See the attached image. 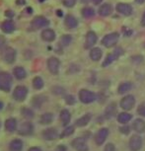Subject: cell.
Instances as JSON below:
<instances>
[{"label":"cell","mask_w":145,"mask_h":151,"mask_svg":"<svg viewBox=\"0 0 145 151\" xmlns=\"http://www.w3.org/2000/svg\"><path fill=\"white\" fill-rule=\"evenodd\" d=\"M71 115L67 110H62L60 113V121L63 125H67L70 122Z\"/></svg>","instance_id":"obj_27"},{"label":"cell","mask_w":145,"mask_h":151,"mask_svg":"<svg viewBox=\"0 0 145 151\" xmlns=\"http://www.w3.org/2000/svg\"><path fill=\"white\" fill-rule=\"evenodd\" d=\"M32 25L35 28H37V29H39V28L48 26V25H50V21L42 16H38V17H36V18H34V20L32 21Z\"/></svg>","instance_id":"obj_13"},{"label":"cell","mask_w":145,"mask_h":151,"mask_svg":"<svg viewBox=\"0 0 145 151\" xmlns=\"http://www.w3.org/2000/svg\"><path fill=\"white\" fill-rule=\"evenodd\" d=\"M82 15H83L85 18H91V17H93L95 15V11H94L93 8H84L83 10H82Z\"/></svg>","instance_id":"obj_33"},{"label":"cell","mask_w":145,"mask_h":151,"mask_svg":"<svg viewBox=\"0 0 145 151\" xmlns=\"http://www.w3.org/2000/svg\"><path fill=\"white\" fill-rule=\"evenodd\" d=\"M13 73H14V76L18 79V80H22V79H25L27 76V72L26 70L24 69L23 67L21 66H18V67H15L13 70Z\"/></svg>","instance_id":"obj_21"},{"label":"cell","mask_w":145,"mask_h":151,"mask_svg":"<svg viewBox=\"0 0 145 151\" xmlns=\"http://www.w3.org/2000/svg\"><path fill=\"white\" fill-rule=\"evenodd\" d=\"M64 23H65V25H66V27L69 28V29H74V28L77 27V25H78L77 20H76L74 17L71 16V15L66 16Z\"/></svg>","instance_id":"obj_23"},{"label":"cell","mask_w":145,"mask_h":151,"mask_svg":"<svg viewBox=\"0 0 145 151\" xmlns=\"http://www.w3.org/2000/svg\"><path fill=\"white\" fill-rule=\"evenodd\" d=\"M135 105V99L132 95H127L126 97H123L121 101V107L123 110H131Z\"/></svg>","instance_id":"obj_8"},{"label":"cell","mask_w":145,"mask_h":151,"mask_svg":"<svg viewBox=\"0 0 145 151\" xmlns=\"http://www.w3.org/2000/svg\"><path fill=\"white\" fill-rule=\"evenodd\" d=\"M132 127L133 129L135 130L136 132L138 133H142L145 132V122L142 121L141 119H137L133 122L132 124Z\"/></svg>","instance_id":"obj_18"},{"label":"cell","mask_w":145,"mask_h":151,"mask_svg":"<svg viewBox=\"0 0 145 151\" xmlns=\"http://www.w3.org/2000/svg\"><path fill=\"white\" fill-rule=\"evenodd\" d=\"M12 86V77L7 72H0V90L9 92Z\"/></svg>","instance_id":"obj_1"},{"label":"cell","mask_w":145,"mask_h":151,"mask_svg":"<svg viewBox=\"0 0 145 151\" xmlns=\"http://www.w3.org/2000/svg\"><path fill=\"white\" fill-rule=\"evenodd\" d=\"M113 11L112 5L110 4H103L99 9V14L101 16H109Z\"/></svg>","instance_id":"obj_26"},{"label":"cell","mask_w":145,"mask_h":151,"mask_svg":"<svg viewBox=\"0 0 145 151\" xmlns=\"http://www.w3.org/2000/svg\"><path fill=\"white\" fill-rule=\"evenodd\" d=\"M17 129V121L14 118H10L5 122V129L9 132H15Z\"/></svg>","instance_id":"obj_20"},{"label":"cell","mask_w":145,"mask_h":151,"mask_svg":"<svg viewBox=\"0 0 145 151\" xmlns=\"http://www.w3.org/2000/svg\"><path fill=\"white\" fill-rule=\"evenodd\" d=\"M53 121V115L52 113H45L41 116V124H50Z\"/></svg>","instance_id":"obj_28"},{"label":"cell","mask_w":145,"mask_h":151,"mask_svg":"<svg viewBox=\"0 0 145 151\" xmlns=\"http://www.w3.org/2000/svg\"><path fill=\"white\" fill-rule=\"evenodd\" d=\"M28 95V89L27 87L22 86V85H19L17 86L15 89H14L13 92V98L18 102H22L26 99V97Z\"/></svg>","instance_id":"obj_3"},{"label":"cell","mask_w":145,"mask_h":151,"mask_svg":"<svg viewBox=\"0 0 145 151\" xmlns=\"http://www.w3.org/2000/svg\"><path fill=\"white\" fill-rule=\"evenodd\" d=\"M132 116L130 114H127V113H121L118 116V122L119 124H127L130 119H131Z\"/></svg>","instance_id":"obj_29"},{"label":"cell","mask_w":145,"mask_h":151,"mask_svg":"<svg viewBox=\"0 0 145 151\" xmlns=\"http://www.w3.org/2000/svg\"><path fill=\"white\" fill-rule=\"evenodd\" d=\"M109 135V129H106V127H103L97 132L96 137H95V142L97 145H102L106 140V138Z\"/></svg>","instance_id":"obj_11"},{"label":"cell","mask_w":145,"mask_h":151,"mask_svg":"<svg viewBox=\"0 0 145 151\" xmlns=\"http://www.w3.org/2000/svg\"><path fill=\"white\" fill-rule=\"evenodd\" d=\"M26 2H25V0H17V4L19 5H24Z\"/></svg>","instance_id":"obj_44"},{"label":"cell","mask_w":145,"mask_h":151,"mask_svg":"<svg viewBox=\"0 0 145 151\" xmlns=\"http://www.w3.org/2000/svg\"><path fill=\"white\" fill-rule=\"evenodd\" d=\"M129 127L128 125H124V127H119V132H121V133H123V134H127V133L129 132Z\"/></svg>","instance_id":"obj_40"},{"label":"cell","mask_w":145,"mask_h":151,"mask_svg":"<svg viewBox=\"0 0 145 151\" xmlns=\"http://www.w3.org/2000/svg\"><path fill=\"white\" fill-rule=\"evenodd\" d=\"M116 10L118 13L123 14L124 16H129L132 13V7L131 5L126 4V3H118L116 5Z\"/></svg>","instance_id":"obj_15"},{"label":"cell","mask_w":145,"mask_h":151,"mask_svg":"<svg viewBox=\"0 0 145 151\" xmlns=\"http://www.w3.org/2000/svg\"><path fill=\"white\" fill-rule=\"evenodd\" d=\"M42 137L47 140H53V139L58 137V132L53 127H50V129H47L42 132Z\"/></svg>","instance_id":"obj_14"},{"label":"cell","mask_w":145,"mask_h":151,"mask_svg":"<svg viewBox=\"0 0 145 151\" xmlns=\"http://www.w3.org/2000/svg\"><path fill=\"white\" fill-rule=\"evenodd\" d=\"M92 1L94 2V3L95 4H100L102 1H103V0H92Z\"/></svg>","instance_id":"obj_46"},{"label":"cell","mask_w":145,"mask_h":151,"mask_svg":"<svg viewBox=\"0 0 145 151\" xmlns=\"http://www.w3.org/2000/svg\"><path fill=\"white\" fill-rule=\"evenodd\" d=\"M141 24L143 25V26H145V12L143 14V16H142V20H141Z\"/></svg>","instance_id":"obj_45"},{"label":"cell","mask_w":145,"mask_h":151,"mask_svg":"<svg viewBox=\"0 0 145 151\" xmlns=\"http://www.w3.org/2000/svg\"><path fill=\"white\" fill-rule=\"evenodd\" d=\"M45 85V82L42 80V77H39V76H37V77L34 78L33 80V86L35 88L36 90H41L42 87H44Z\"/></svg>","instance_id":"obj_32"},{"label":"cell","mask_w":145,"mask_h":151,"mask_svg":"<svg viewBox=\"0 0 145 151\" xmlns=\"http://www.w3.org/2000/svg\"><path fill=\"white\" fill-rule=\"evenodd\" d=\"M57 15L58 16H62V12H61V11H59V10L57 11Z\"/></svg>","instance_id":"obj_48"},{"label":"cell","mask_w":145,"mask_h":151,"mask_svg":"<svg viewBox=\"0 0 145 151\" xmlns=\"http://www.w3.org/2000/svg\"><path fill=\"white\" fill-rule=\"evenodd\" d=\"M56 150L57 151H66V147H65L64 145H58L57 148H56Z\"/></svg>","instance_id":"obj_42"},{"label":"cell","mask_w":145,"mask_h":151,"mask_svg":"<svg viewBox=\"0 0 145 151\" xmlns=\"http://www.w3.org/2000/svg\"><path fill=\"white\" fill-rule=\"evenodd\" d=\"M10 150L11 151H22L23 149V142L21 139H13L12 141L10 142Z\"/></svg>","instance_id":"obj_22"},{"label":"cell","mask_w":145,"mask_h":151,"mask_svg":"<svg viewBox=\"0 0 145 151\" xmlns=\"http://www.w3.org/2000/svg\"><path fill=\"white\" fill-rule=\"evenodd\" d=\"M72 42V37L69 36V35H64L61 37L60 39V42L62 45H64V47H66V45H68L70 44V42Z\"/></svg>","instance_id":"obj_36"},{"label":"cell","mask_w":145,"mask_h":151,"mask_svg":"<svg viewBox=\"0 0 145 151\" xmlns=\"http://www.w3.org/2000/svg\"><path fill=\"white\" fill-rule=\"evenodd\" d=\"M91 121V115L90 114H87V115H84L83 116H81L80 119H78L77 121L75 122V125H77L79 127H85V125L88 124V122Z\"/></svg>","instance_id":"obj_24"},{"label":"cell","mask_w":145,"mask_h":151,"mask_svg":"<svg viewBox=\"0 0 145 151\" xmlns=\"http://www.w3.org/2000/svg\"><path fill=\"white\" fill-rule=\"evenodd\" d=\"M76 0H62V3H63L66 7H72L75 5Z\"/></svg>","instance_id":"obj_39"},{"label":"cell","mask_w":145,"mask_h":151,"mask_svg":"<svg viewBox=\"0 0 145 151\" xmlns=\"http://www.w3.org/2000/svg\"><path fill=\"white\" fill-rule=\"evenodd\" d=\"M1 30L3 31V33H5V34H10L15 30V25H14V23L12 21L8 20V21H5L2 23Z\"/></svg>","instance_id":"obj_19"},{"label":"cell","mask_w":145,"mask_h":151,"mask_svg":"<svg viewBox=\"0 0 145 151\" xmlns=\"http://www.w3.org/2000/svg\"><path fill=\"white\" fill-rule=\"evenodd\" d=\"M142 146V139L139 135H132L129 139V148L131 151H138Z\"/></svg>","instance_id":"obj_10"},{"label":"cell","mask_w":145,"mask_h":151,"mask_svg":"<svg viewBox=\"0 0 145 151\" xmlns=\"http://www.w3.org/2000/svg\"><path fill=\"white\" fill-rule=\"evenodd\" d=\"M137 113L142 116H145V102H143L142 104L139 105L138 109H137Z\"/></svg>","instance_id":"obj_38"},{"label":"cell","mask_w":145,"mask_h":151,"mask_svg":"<svg viewBox=\"0 0 145 151\" xmlns=\"http://www.w3.org/2000/svg\"><path fill=\"white\" fill-rule=\"evenodd\" d=\"M42 39L45 42H52L55 39V33L52 29H45L42 32Z\"/></svg>","instance_id":"obj_17"},{"label":"cell","mask_w":145,"mask_h":151,"mask_svg":"<svg viewBox=\"0 0 145 151\" xmlns=\"http://www.w3.org/2000/svg\"><path fill=\"white\" fill-rule=\"evenodd\" d=\"M74 132V127L72 125H69V127H65V129L63 130V132L61 133V137H66V136H69L71 135L72 133Z\"/></svg>","instance_id":"obj_34"},{"label":"cell","mask_w":145,"mask_h":151,"mask_svg":"<svg viewBox=\"0 0 145 151\" xmlns=\"http://www.w3.org/2000/svg\"><path fill=\"white\" fill-rule=\"evenodd\" d=\"M22 115L25 116L26 119H32L34 116V112L32 110L28 109V108H23L22 111H21Z\"/></svg>","instance_id":"obj_35"},{"label":"cell","mask_w":145,"mask_h":151,"mask_svg":"<svg viewBox=\"0 0 145 151\" xmlns=\"http://www.w3.org/2000/svg\"><path fill=\"white\" fill-rule=\"evenodd\" d=\"M105 151H116V147L113 143H108L105 146Z\"/></svg>","instance_id":"obj_41"},{"label":"cell","mask_w":145,"mask_h":151,"mask_svg":"<svg viewBox=\"0 0 145 151\" xmlns=\"http://www.w3.org/2000/svg\"><path fill=\"white\" fill-rule=\"evenodd\" d=\"M28 151H42V149L39 147H36V146H34V147H31L29 150Z\"/></svg>","instance_id":"obj_43"},{"label":"cell","mask_w":145,"mask_h":151,"mask_svg":"<svg viewBox=\"0 0 145 151\" xmlns=\"http://www.w3.org/2000/svg\"><path fill=\"white\" fill-rule=\"evenodd\" d=\"M34 132V125L32 122H25L20 125V129H18V133L21 135H30Z\"/></svg>","instance_id":"obj_9"},{"label":"cell","mask_w":145,"mask_h":151,"mask_svg":"<svg viewBox=\"0 0 145 151\" xmlns=\"http://www.w3.org/2000/svg\"><path fill=\"white\" fill-rule=\"evenodd\" d=\"M27 10H28V12L29 13H32L33 11H32V8H27Z\"/></svg>","instance_id":"obj_49"},{"label":"cell","mask_w":145,"mask_h":151,"mask_svg":"<svg viewBox=\"0 0 145 151\" xmlns=\"http://www.w3.org/2000/svg\"><path fill=\"white\" fill-rule=\"evenodd\" d=\"M39 1H41V2H42V1H44V0H39Z\"/></svg>","instance_id":"obj_51"},{"label":"cell","mask_w":145,"mask_h":151,"mask_svg":"<svg viewBox=\"0 0 145 151\" xmlns=\"http://www.w3.org/2000/svg\"><path fill=\"white\" fill-rule=\"evenodd\" d=\"M132 88V84L130 82H124V83H121L118 86V93L119 94H124L126 92H128L129 90H131Z\"/></svg>","instance_id":"obj_30"},{"label":"cell","mask_w":145,"mask_h":151,"mask_svg":"<svg viewBox=\"0 0 145 151\" xmlns=\"http://www.w3.org/2000/svg\"><path fill=\"white\" fill-rule=\"evenodd\" d=\"M2 108H3V103L0 102V110H2Z\"/></svg>","instance_id":"obj_50"},{"label":"cell","mask_w":145,"mask_h":151,"mask_svg":"<svg viewBox=\"0 0 145 151\" xmlns=\"http://www.w3.org/2000/svg\"><path fill=\"white\" fill-rule=\"evenodd\" d=\"M65 102L67 105H74L75 104V98L72 95H67L65 97Z\"/></svg>","instance_id":"obj_37"},{"label":"cell","mask_w":145,"mask_h":151,"mask_svg":"<svg viewBox=\"0 0 145 151\" xmlns=\"http://www.w3.org/2000/svg\"><path fill=\"white\" fill-rule=\"evenodd\" d=\"M3 59L7 63H13L16 59V50L12 47H7L3 52Z\"/></svg>","instance_id":"obj_12"},{"label":"cell","mask_w":145,"mask_h":151,"mask_svg":"<svg viewBox=\"0 0 145 151\" xmlns=\"http://www.w3.org/2000/svg\"><path fill=\"white\" fill-rule=\"evenodd\" d=\"M96 94L93 93L92 91L86 90V89H82L79 92V99L82 103L84 104H90L94 102L96 100Z\"/></svg>","instance_id":"obj_2"},{"label":"cell","mask_w":145,"mask_h":151,"mask_svg":"<svg viewBox=\"0 0 145 151\" xmlns=\"http://www.w3.org/2000/svg\"><path fill=\"white\" fill-rule=\"evenodd\" d=\"M135 2H136V3H138V4H142V3H144V2H145V0H135Z\"/></svg>","instance_id":"obj_47"},{"label":"cell","mask_w":145,"mask_h":151,"mask_svg":"<svg viewBox=\"0 0 145 151\" xmlns=\"http://www.w3.org/2000/svg\"><path fill=\"white\" fill-rule=\"evenodd\" d=\"M90 58L94 61H98L100 60L102 58V50L99 47H94L91 50L90 52Z\"/></svg>","instance_id":"obj_25"},{"label":"cell","mask_w":145,"mask_h":151,"mask_svg":"<svg viewBox=\"0 0 145 151\" xmlns=\"http://www.w3.org/2000/svg\"><path fill=\"white\" fill-rule=\"evenodd\" d=\"M118 39H119V35L118 33H112L104 37L102 44L106 47H112L115 45H116V42H118Z\"/></svg>","instance_id":"obj_4"},{"label":"cell","mask_w":145,"mask_h":151,"mask_svg":"<svg viewBox=\"0 0 145 151\" xmlns=\"http://www.w3.org/2000/svg\"><path fill=\"white\" fill-rule=\"evenodd\" d=\"M116 104H111L110 106L107 107L106 111H105V116H106L107 119H111L116 114Z\"/></svg>","instance_id":"obj_31"},{"label":"cell","mask_w":145,"mask_h":151,"mask_svg":"<svg viewBox=\"0 0 145 151\" xmlns=\"http://www.w3.org/2000/svg\"><path fill=\"white\" fill-rule=\"evenodd\" d=\"M60 66V61L56 58H50L47 59V68L52 74H57Z\"/></svg>","instance_id":"obj_6"},{"label":"cell","mask_w":145,"mask_h":151,"mask_svg":"<svg viewBox=\"0 0 145 151\" xmlns=\"http://www.w3.org/2000/svg\"><path fill=\"white\" fill-rule=\"evenodd\" d=\"M97 42V35L94 32H88L86 35V42H85V47H92Z\"/></svg>","instance_id":"obj_16"},{"label":"cell","mask_w":145,"mask_h":151,"mask_svg":"<svg viewBox=\"0 0 145 151\" xmlns=\"http://www.w3.org/2000/svg\"><path fill=\"white\" fill-rule=\"evenodd\" d=\"M71 145L76 151H89V147L83 137H77L72 141Z\"/></svg>","instance_id":"obj_5"},{"label":"cell","mask_w":145,"mask_h":151,"mask_svg":"<svg viewBox=\"0 0 145 151\" xmlns=\"http://www.w3.org/2000/svg\"><path fill=\"white\" fill-rule=\"evenodd\" d=\"M123 50H121V47L116 48L115 52H113V53H110V55H108L106 59H105V61L103 62V66L105 67V66H108V65H110L113 61H115L116 59H118L119 56L123 55Z\"/></svg>","instance_id":"obj_7"}]
</instances>
